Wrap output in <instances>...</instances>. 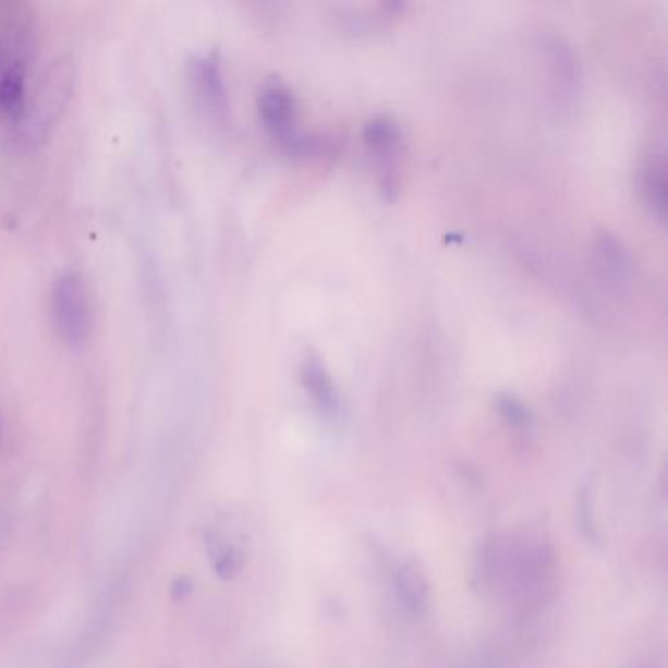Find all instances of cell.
<instances>
[{"instance_id":"7a4b0ae2","label":"cell","mask_w":668,"mask_h":668,"mask_svg":"<svg viewBox=\"0 0 668 668\" xmlns=\"http://www.w3.org/2000/svg\"><path fill=\"white\" fill-rule=\"evenodd\" d=\"M259 118L272 139L291 156H316L328 154L333 142L326 137L304 136L299 130V107L291 88L281 81L265 83L257 100Z\"/></svg>"},{"instance_id":"6da1fadb","label":"cell","mask_w":668,"mask_h":668,"mask_svg":"<svg viewBox=\"0 0 668 668\" xmlns=\"http://www.w3.org/2000/svg\"><path fill=\"white\" fill-rule=\"evenodd\" d=\"M73 77L75 73L71 61L58 59L41 73L34 90H28L22 117L14 124L19 126L20 137L26 144L34 146L46 139L49 130L68 107L73 90Z\"/></svg>"},{"instance_id":"ba28073f","label":"cell","mask_w":668,"mask_h":668,"mask_svg":"<svg viewBox=\"0 0 668 668\" xmlns=\"http://www.w3.org/2000/svg\"><path fill=\"white\" fill-rule=\"evenodd\" d=\"M301 380L304 390L311 394L312 402L318 408L321 416H338L339 392L333 378L321 365L320 357L308 353L301 365Z\"/></svg>"},{"instance_id":"30bf717a","label":"cell","mask_w":668,"mask_h":668,"mask_svg":"<svg viewBox=\"0 0 668 668\" xmlns=\"http://www.w3.org/2000/svg\"><path fill=\"white\" fill-rule=\"evenodd\" d=\"M641 193L651 212L665 220L667 210V166L663 154H651L641 167Z\"/></svg>"},{"instance_id":"9a60e30c","label":"cell","mask_w":668,"mask_h":668,"mask_svg":"<svg viewBox=\"0 0 668 668\" xmlns=\"http://www.w3.org/2000/svg\"><path fill=\"white\" fill-rule=\"evenodd\" d=\"M186 594H191V581L179 579V581L173 584V596L177 600H183Z\"/></svg>"},{"instance_id":"5b68a950","label":"cell","mask_w":668,"mask_h":668,"mask_svg":"<svg viewBox=\"0 0 668 668\" xmlns=\"http://www.w3.org/2000/svg\"><path fill=\"white\" fill-rule=\"evenodd\" d=\"M363 142L375 159L378 184L387 198L398 193V163L402 156V132L390 117H375L363 126Z\"/></svg>"},{"instance_id":"8992f818","label":"cell","mask_w":668,"mask_h":668,"mask_svg":"<svg viewBox=\"0 0 668 668\" xmlns=\"http://www.w3.org/2000/svg\"><path fill=\"white\" fill-rule=\"evenodd\" d=\"M191 83L194 97L203 110L216 120H223L228 114V90L223 81L222 65L216 53H208L196 59L191 68Z\"/></svg>"},{"instance_id":"8fae6325","label":"cell","mask_w":668,"mask_h":668,"mask_svg":"<svg viewBox=\"0 0 668 668\" xmlns=\"http://www.w3.org/2000/svg\"><path fill=\"white\" fill-rule=\"evenodd\" d=\"M543 48L551 61V81L557 97H571L576 88V81H579L576 61H574L571 48L561 38L545 41Z\"/></svg>"},{"instance_id":"277c9868","label":"cell","mask_w":668,"mask_h":668,"mask_svg":"<svg viewBox=\"0 0 668 668\" xmlns=\"http://www.w3.org/2000/svg\"><path fill=\"white\" fill-rule=\"evenodd\" d=\"M28 97L26 44L19 34L0 38V120L19 122Z\"/></svg>"},{"instance_id":"9c48e42d","label":"cell","mask_w":668,"mask_h":668,"mask_svg":"<svg viewBox=\"0 0 668 668\" xmlns=\"http://www.w3.org/2000/svg\"><path fill=\"white\" fill-rule=\"evenodd\" d=\"M397 596L400 606L410 616H422L429 606L432 586L426 567L417 559H410L397 572Z\"/></svg>"},{"instance_id":"52a82bcc","label":"cell","mask_w":668,"mask_h":668,"mask_svg":"<svg viewBox=\"0 0 668 668\" xmlns=\"http://www.w3.org/2000/svg\"><path fill=\"white\" fill-rule=\"evenodd\" d=\"M594 255L602 281L614 291H623L631 282V257L623 243L614 233H600L594 242Z\"/></svg>"},{"instance_id":"2e32d148","label":"cell","mask_w":668,"mask_h":668,"mask_svg":"<svg viewBox=\"0 0 668 668\" xmlns=\"http://www.w3.org/2000/svg\"><path fill=\"white\" fill-rule=\"evenodd\" d=\"M0 437H2V429H0Z\"/></svg>"},{"instance_id":"7c38bea8","label":"cell","mask_w":668,"mask_h":668,"mask_svg":"<svg viewBox=\"0 0 668 668\" xmlns=\"http://www.w3.org/2000/svg\"><path fill=\"white\" fill-rule=\"evenodd\" d=\"M210 555H212L214 571L220 579H235L243 569V551L240 547H235L232 543L223 542V539H214L210 543Z\"/></svg>"},{"instance_id":"4fadbf2b","label":"cell","mask_w":668,"mask_h":668,"mask_svg":"<svg viewBox=\"0 0 668 668\" xmlns=\"http://www.w3.org/2000/svg\"><path fill=\"white\" fill-rule=\"evenodd\" d=\"M496 406H498L500 416L506 420V424L518 427V429L532 426V412L527 410L522 400L510 397V394H502V397H498V400H496Z\"/></svg>"},{"instance_id":"5bb4252c","label":"cell","mask_w":668,"mask_h":668,"mask_svg":"<svg viewBox=\"0 0 668 668\" xmlns=\"http://www.w3.org/2000/svg\"><path fill=\"white\" fill-rule=\"evenodd\" d=\"M591 510V500H588V496L582 495L581 500H579V523H581V532L586 535V539H596Z\"/></svg>"},{"instance_id":"3957f363","label":"cell","mask_w":668,"mask_h":668,"mask_svg":"<svg viewBox=\"0 0 668 668\" xmlns=\"http://www.w3.org/2000/svg\"><path fill=\"white\" fill-rule=\"evenodd\" d=\"M51 314L59 336L69 345H83L93 331V308L87 284L75 275H61L51 291Z\"/></svg>"}]
</instances>
